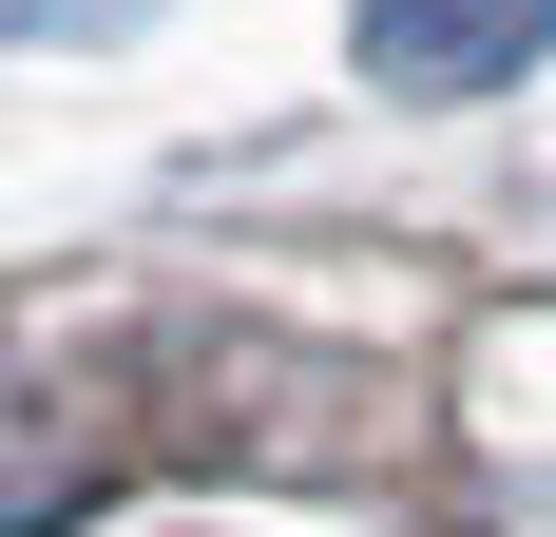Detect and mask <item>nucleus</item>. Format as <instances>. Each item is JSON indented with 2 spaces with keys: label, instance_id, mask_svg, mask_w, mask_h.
<instances>
[{
  "label": "nucleus",
  "instance_id": "obj_1",
  "mask_svg": "<svg viewBox=\"0 0 556 537\" xmlns=\"http://www.w3.org/2000/svg\"><path fill=\"white\" fill-rule=\"evenodd\" d=\"M538 39H556V0H365V58H384L403 97H480Z\"/></svg>",
  "mask_w": 556,
  "mask_h": 537
}]
</instances>
